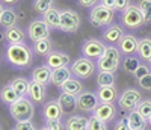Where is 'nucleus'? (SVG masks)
Returning a JSON list of instances; mask_svg holds the SVG:
<instances>
[{"mask_svg":"<svg viewBox=\"0 0 151 130\" xmlns=\"http://www.w3.org/2000/svg\"><path fill=\"white\" fill-rule=\"evenodd\" d=\"M137 55H139V58L145 62L151 61V40L150 38H142V40H139Z\"/></svg>","mask_w":151,"mask_h":130,"instance_id":"2f4dec72","label":"nucleus"},{"mask_svg":"<svg viewBox=\"0 0 151 130\" xmlns=\"http://www.w3.org/2000/svg\"><path fill=\"white\" fill-rule=\"evenodd\" d=\"M136 110L139 112L144 118L148 121V120L151 118V100H142L139 105H137Z\"/></svg>","mask_w":151,"mask_h":130,"instance_id":"c9c22d12","label":"nucleus"},{"mask_svg":"<svg viewBox=\"0 0 151 130\" xmlns=\"http://www.w3.org/2000/svg\"><path fill=\"white\" fill-rule=\"evenodd\" d=\"M45 127L48 130H65V124L62 123V120H47Z\"/></svg>","mask_w":151,"mask_h":130,"instance_id":"4c0bfd02","label":"nucleus"},{"mask_svg":"<svg viewBox=\"0 0 151 130\" xmlns=\"http://www.w3.org/2000/svg\"><path fill=\"white\" fill-rule=\"evenodd\" d=\"M122 36H124V29L119 24L107 26V29L103 32V40L109 44H118Z\"/></svg>","mask_w":151,"mask_h":130,"instance_id":"6ab92c4d","label":"nucleus"},{"mask_svg":"<svg viewBox=\"0 0 151 130\" xmlns=\"http://www.w3.org/2000/svg\"><path fill=\"white\" fill-rule=\"evenodd\" d=\"M113 11L112 9H107L104 8L103 5H95L91 8L89 11V21L92 26H95V27H107V26H110V23L113 21Z\"/></svg>","mask_w":151,"mask_h":130,"instance_id":"39448f33","label":"nucleus"},{"mask_svg":"<svg viewBox=\"0 0 151 130\" xmlns=\"http://www.w3.org/2000/svg\"><path fill=\"white\" fill-rule=\"evenodd\" d=\"M9 113L15 121H29L35 115V103L29 97H20L9 106Z\"/></svg>","mask_w":151,"mask_h":130,"instance_id":"f03ea898","label":"nucleus"},{"mask_svg":"<svg viewBox=\"0 0 151 130\" xmlns=\"http://www.w3.org/2000/svg\"><path fill=\"white\" fill-rule=\"evenodd\" d=\"M95 67H97V64L92 59L82 56L79 59H76L70 68H71L73 76L79 77V79H88V77H91L95 73Z\"/></svg>","mask_w":151,"mask_h":130,"instance_id":"0eeeda50","label":"nucleus"},{"mask_svg":"<svg viewBox=\"0 0 151 130\" xmlns=\"http://www.w3.org/2000/svg\"><path fill=\"white\" fill-rule=\"evenodd\" d=\"M150 71H151V68H150V65H145V64H142L141 67L137 68V70H136V71H134V73H133L132 76L134 77L136 80H139V79H142V77H144L145 74H148Z\"/></svg>","mask_w":151,"mask_h":130,"instance_id":"79ce46f5","label":"nucleus"},{"mask_svg":"<svg viewBox=\"0 0 151 130\" xmlns=\"http://www.w3.org/2000/svg\"><path fill=\"white\" fill-rule=\"evenodd\" d=\"M80 17L76 11L73 9H64L60 11V24H59V29L62 32H67V33H74L80 29Z\"/></svg>","mask_w":151,"mask_h":130,"instance_id":"6e6552de","label":"nucleus"},{"mask_svg":"<svg viewBox=\"0 0 151 130\" xmlns=\"http://www.w3.org/2000/svg\"><path fill=\"white\" fill-rule=\"evenodd\" d=\"M27 97L33 103H36V105H44V103L47 101V86L42 85V83H38L35 80H30Z\"/></svg>","mask_w":151,"mask_h":130,"instance_id":"dca6fc26","label":"nucleus"},{"mask_svg":"<svg viewBox=\"0 0 151 130\" xmlns=\"http://www.w3.org/2000/svg\"><path fill=\"white\" fill-rule=\"evenodd\" d=\"M100 5H103L107 9L115 11V0H100Z\"/></svg>","mask_w":151,"mask_h":130,"instance_id":"a18cd8bd","label":"nucleus"},{"mask_svg":"<svg viewBox=\"0 0 151 130\" xmlns=\"http://www.w3.org/2000/svg\"><path fill=\"white\" fill-rule=\"evenodd\" d=\"M97 97H98L100 103H115L118 100V97H119L116 85H112V86H98Z\"/></svg>","mask_w":151,"mask_h":130,"instance_id":"f3484780","label":"nucleus"},{"mask_svg":"<svg viewBox=\"0 0 151 130\" xmlns=\"http://www.w3.org/2000/svg\"><path fill=\"white\" fill-rule=\"evenodd\" d=\"M137 46H139V40H137L134 35H132V33H124V36L116 44V47L121 51V55H124V56L137 53Z\"/></svg>","mask_w":151,"mask_h":130,"instance_id":"4468645a","label":"nucleus"},{"mask_svg":"<svg viewBox=\"0 0 151 130\" xmlns=\"http://www.w3.org/2000/svg\"><path fill=\"white\" fill-rule=\"evenodd\" d=\"M142 92L136 88L124 89L118 97V108L124 112H132L137 108V105L142 101Z\"/></svg>","mask_w":151,"mask_h":130,"instance_id":"20e7f679","label":"nucleus"},{"mask_svg":"<svg viewBox=\"0 0 151 130\" xmlns=\"http://www.w3.org/2000/svg\"><path fill=\"white\" fill-rule=\"evenodd\" d=\"M148 65H150V68H151V61H150V62H148Z\"/></svg>","mask_w":151,"mask_h":130,"instance_id":"3c124183","label":"nucleus"},{"mask_svg":"<svg viewBox=\"0 0 151 130\" xmlns=\"http://www.w3.org/2000/svg\"><path fill=\"white\" fill-rule=\"evenodd\" d=\"M112 130H132L130 126H129V121H127V115L121 116L118 121H115V124H113V129H112Z\"/></svg>","mask_w":151,"mask_h":130,"instance_id":"ea45409f","label":"nucleus"},{"mask_svg":"<svg viewBox=\"0 0 151 130\" xmlns=\"http://www.w3.org/2000/svg\"><path fill=\"white\" fill-rule=\"evenodd\" d=\"M5 59L12 67L24 70L29 68L33 62V50L24 44H8L5 48Z\"/></svg>","mask_w":151,"mask_h":130,"instance_id":"f257e3e1","label":"nucleus"},{"mask_svg":"<svg viewBox=\"0 0 151 130\" xmlns=\"http://www.w3.org/2000/svg\"><path fill=\"white\" fill-rule=\"evenodd\" d=\"M137 6H139L142 15H144V23L151 24V0H139Z\"/></svg>","mask_w":151,"mask_h":130,"instance_id":"72a5a7b5","label":"nucleus"},{"mask_svg":"<svg viewBox=\"0 0 151 130\" xmlns=\"http://www.w3.org/2000/svg\"><path fill=\"white\" fill-rule=\"evenodd\" d=\"M127 121L132 130H145L148 126V121L136 109L132 112H127Z\"/></svg>","mask_w":151,"mask_h":130,"instance_id":"393cba45","label":"nucleus"},{"mask_svg":"<svg viewBox=\"0 0 151 130\" xmlns=\"http://www.w3.org/2000/svg\"><path fill=\"white\" fill-rule=\"evenodd\" d=\"M33 51L40 56H48V53L53 51V46H52L50 38H44V40L35 41L33 43Z\"/></svg>","mask_w":151,"mask_h":130,"instance_id":"7c9ffc66","label":"nucleus"},{"mask_svg":"<svg viewBox=\"0 0 151 130\" xmlns=\"http://www.w3.org/2000/svg\"><path fill=\"white\" fill-rule=\"evenodd\" d=\"M141 58H137L134 55H129V56H124L122 58V62H121V67L125 73L129 74H133L137 68L141 67Z\"/></svg>","mask_w":151,"mask_h":130,"instance_id":"c85d7f7f","label":"nucleus"},{"mask_svg":"<svg viewBox=\"0 0 151 130\" xmlns=\"http://www.w3.org/2000/svg\"><path fill=\"white\" fill-rule=\"evenodd\" d=\"M11 86L17 91V94L20 97H27L29 94V86H30V80L27 77H15L11 82Z\"/></svg>","mask_w":151,"mask_h":130,"instance_id":"c756f323","label":"nucleus"},{"mask_svg":"<svg viewBox=\"0 0 151 130\" xmlns=\"http://www.w3.org/2000/svg\"><path fill=\"white\" fill-rule=\"evenodd\" d=\"M107 46L103 43L97 40V38H91V40H86L82 46V55L85 58H89L92 61H98L100 58H101L104 55Z\"/></svg>","mask_w":151,"mask_h":130,"instance_id":"1a4fd4ad","label":"nucleus"},{"mask_svg":"<svg viewBox=\"0 0 151 130\" xmlns=\"http://www.w3.org/2000/svg\"><path fill=\"white\" fill-rule=\"evenodd\" d=\"M55 0H33V9L38 14H44L50 8H53Z\"/></svg>","mask_w":151,"mask_h":130,"instance_id":"f704fd0d","label":"nucleus"},{"mask_svg":"<svg viewBox=\"0 0 151 130\" xmlns=\"http://www.w3.org/2000/svg\"><path fill=\"white\" fill-rule=\"evenodd\" d=\"M59 105L64 109V113H74L77 110V97H74L67 92H60L58 97Z\"/></svg>","mask_w":151,"mask_h":130,"instance_id":"5701e85b","label":"nucleus"},{"mask_svg":"<svg viewBox=\"0 0 151 130\" xmlns=\"http://www.w3.org/2000/svg\"><path fill=\"white\" fill-rule=\"evenodd\" d=\"M148 124H150V126H151V118H150V120H148Z\"/></svg>","mask_w":151,"mask_h":130,"instance_id":"8fccbe9b","label":"nucleus"},{"mask_svg":"<svg viewBox=\"0 0 151 130\" xmlns=\"http://www.w3.org/2000/svg\"><path fill=\"white\" fill-rule=\"evenodd\" d=\"M0 130H2V126H0Z\"/></svg>","mask_w":151,"mask_h":130,"instance_id":"603ef678","label":"nucleus"},{"mask_svg":"<svg viewBox=\"0 0 151 130\" xmlns=\"http://www.w3.org/2000/svg\"><path fill=\"white\" fill-rule=\"evenodd\" d=\"M73 76L71 73V68L70 67H59V68H55L52 70V85L60 88L64 85L70 77Z\"/></svg>","mask_w":151,"mask_h":130,"instance_id":"4be33fe9","label":"nucleus"},{"mask_svg":"<svg viewBox=\"0 0 151 130\" xmlns=\"http://www.w3.org/2000/svg\"><path fill=\"white\" fill-rule=\"evenodd\" d=\"M41 113H42L44 121H47V120H62L64 109H62V106L59 105L58 100H48L42 105Z\"/></svg>","mask_w":151,"mask_h":130,"instance_id":"ddd939ff","label":"nucleus"},{"mask_svg":"<svg viewBox=\"0 0 151 130\" xmlns=\"http://www.w3.org/2000/svg\"><path fill=\"white\" fill-rule=\"evenodd\" d=\"M20 98V95L17 94V91L11 86V83L5 85L2 89H0V101L5 103V105L11 106L14 101H17Z\"/></svg>","mask_w":151,"mask_h":130,"instance_id":"cd10ccee","label":"nucleus"},{"mask_svg":"<svg viewBox=\"0 0 151 130\" xmlns=\"http://www.w3.org/2000/svg\"><path fill=\"white\" fill-rule=\"evenodd\" d=\"M3 38L8 41V44H24V41H26V33H24V30L21 27L14 26V27L5 29Z\"/></svg>","mask_w":151,"mask_h":130,"instance_id":"a211bd4d","label":"nucleus"},{"mask_svg":"<svg viewBox=\"0 0 151 130\" xmlns=\"http://www.w3.org/2000/svg\"><path fill=\"white\" fill-rule=\"evenodd\" d=\"M32 80L48 86V83H52V68H48L47 65H40V67H36L32 71Z\"/></svg>","mask_w":151,"mask_h":130,"instance_id":"412c9836","label":"nucleus"},{"mask_svg":"<svg viewBox=\"0 0 151 130\" xmlns=\"http://www.w3.org/2000/svg\"><path fill=\"white\" fill-rule=\"evenodd\" d=\"M88 123L89 118L83 115H70L65 124V130H88Z\"/></svg>","mask_w":151,"mask_h":130,"instance_id":"aec40b11","label":"nucleus"},{"mask_svg":"<svg viewBox=\"0 0 151 130\" xmlns=\"http://www.w3.org/2000/svg\"><path fill=\"white\" fill-rule=\"evenodd\" d=\"M3 5H15V3H18L20 0H0Z\"/></svg>","mask_w":151,"mask_h":130,"instance_id":"49530a36","label":"nucleus"},{"mask_svg":"<svg viewBox=\"0 0 151 130\" xmlns=\"http://www.w3.org/2000/svg\"><path fill=\"white\" fill-rule=\"evenodd\" d=\"M121 64V51L115 46H107L104 55L97 61V68L98 71H109L115 73L119 68Z\"/></svg>","mask_w":151,"mask_h":130,"instance_id":"7ed1b4c3","label":"nucleus"},{"mask_svg":"<svg viewBox=\"0 0 151 130\" xmlns=\"http://www.w3.org/2000/svg\"><path fill=\"white\" fill-rule=\"evenodd\" d=\"M88 130H107V124L97 116H89V123H88Z\"/></svg>","mask_w":151,"mask_h":130,"instance_id":"e433bc0d","label":"nucleus"},{"mask_svg":"<svg viewBox=\"0 0 151 130\" xmlns=\"http://www.w3.org/2000/svg\"><path fill=\"white\" fill-rule=\"evenodd\" d=\"M5 11V6H3V3L2 2H0V15H2V12Z\"/></svg>","mask_w":151,"mask_h":130,"instance_id":"de8ad7c7","label":"nucleus"},{"mask_svg":"<svg viewBox=\"0 0 151 130\" xmlns=\"http://www.w3.org/2000/svg\"><path fill=\"white\" fill-rule=\"evenodd\" d=\"M121 24L127 29H139L144 26V15L137 5H130L125 11L121 12Z\"/></svg>","mask_w":151,"mask_h":130,"instance_id":"423d86ee","label":"nucleus"},{"mask_svg":"<svg viewBox=\"0 0 151 130\" xmlns=\"http://www.w3.org/2000/svg\"><path fill=\"white\" fill-rule=\"evenodd\" d=\"M27 36L33 43L44 40V38H50V27L44 23V20H33L27 26Z\"/></svg>","mask_w":151,"mask_h":130,"instance_id":"9d476101","label":"nucleus"},{"mask_svg":"<svg viewBox=\"0 0 151 130\" xmlns=\"http://www.w3.org/2000/svg\"><path fill=\"white\" fill-rule=\"evenodd\" d=\"M38 130H48V129H47V127L44 126V127H41V129H38Z\"/></svg>","mask_w":151,"mask_h":130,"instance_id":"09e8293b","label":"nucleus"},{"mask_svg":"<svg viewBox=\"0 0 151 130\" xmlns=\"http://www.w3.org/2000/svg\"><path fill=\"white\" fill-rule=\"evenodd\" d=\"M77 2L83 8H92V6H95V5L100 3V0H77Z\"/></svg>","mask_w":151,"mask_h":130,"instance_id":"c03bdc74","label":"nucleus"},{"mask_svg":"<svg viewBox=\"0 0 151 130\" xmlns=\"http://www.w3.org/2000/svg\"><path fill=\"white\" fill-rule=\"evenodd\" d=\"M14 130H38V129L33 124V121L29 120V121H17V124L14 126Z\"/></svg>","mask_w":151,"mask_h":130,"instance_id":"58836bf2","label":"nucleus"},{"mask_svg":"<svg viewBox=\"0 0 151 130\" xmlns=\"http://www.w3.org/2000/svg\"><path fill=\"white\" fill-rule=\"evenodd\" d=\"M71 62L70 55L64 53V51H59V50H53L52 53H48L47 59H45V65L48 68H59V67H68Z\"/></svg>","mask_w":151,"mask_h":130,"instance_id":"2eb2a0df","label":"nucleus"},{"mask_svg":"<svg viewBox=\"0 0 151 130\" xmlns=\"http://www.w3.org/2000/svg\"><path fill=\"white\" fill-rule=\"evenodd\" d=\"M42 20H44V23L48 26L50 29H59L60 12L56 8H50L47 12H44V14H42Z\"/></svg>","mask_w":151,"mask_h":130,"instance_id":"bb28decb","label":"nucleus"},{"mask_svg":"<svg viewBox=\"0 0 151 130\" xmlns=\"http://www.w3.org/2000/svg\"><path fill=\"white\" fill-rule=\"evenodd\" d=\"M132 3H130V0H115V9L116 11H125L129 6H130Z\"/></svg>","mask_w":151,"mask_h":130,"instance_id":"37998d69","label":"nucleus"},{"mask_svg":"<svg viewBox=\"0 0 151 130\" xmlns=\"http://www.w3.org/2000/svg\"><path fill=\"white\" fill-rule=\"evenodd\" d=\"M60 92H67V94L77 97L79 94L83 92V83L80 82V79H77V77H70V79L60 86Z\"/></svg>","mask_w":151,"mask_h":130,"instance_id":"b1692460","label":"nucleus"},{"mask_svg":"<svg viewBox=\"0 0 151 130\" xmlns=\"http://www.w3.org/2000/svg\"><path fill=\"white\" fill-rule=\"evenodd\" d=\"M98 97L97 92L92 91H83L82 94L77 95V110L80 112H94V109L98 106Z\"/></svg>","mask_w":151,"mask_h":130,"instance_id":"9b49d317","label":"nucleus"},{"mask_svg":"<svg viewBox=\"0 0 151 130\" xmlns=\"http://www.w3.org/2000/svg\"><path fill=\"white\" fill-rule=\"evenodd\" d=\"M116 113H118V108L115 106V103H98V106L92 112L94 116L104 121L106 124H109L115 120Z\"/></svg>","mask_w":151,"mask_h":130,"instance_id":"f8f14e48","label":"nucleus"},{"mask_svg":"<svg viewBox=\"0 0 151 130\" xmlns=\"http://www.w3.org/2000/svg\"><path fill=\"white\" fill-rule=\"evenodd\" d=\"M17 12L12 9V8H5V11L2 12V15H0V26H2L3 29H9V27H14L17 26Z\"/></svg>","mask_w":151,"mask_h":130,"instance_id":"a878e982","label":"nucleus"},{"mask_svg":"<svg viewBox=\"0 0 151 130\" xmlns=\"http://www.w3.org/2000/svg\"><path fill=\"white\" fill-rule=\"evenodd\" d=\"M137 85H139L141 89H145V91H151V71L148 74H145L142 79L137 80Z\"/></svg>","mask_w":151,"mask_h":130,"instance_id":"a19ab883","label":"nucleus"},{"mask_svg":"<svg viewBox=\"0 0 151 130\" xmlns=\"http://www.w3.org/2000/svg\"><path fill=\"white\" fill-rule=\"evenodd\" d=\"M95 79H97V86H112V85H116L115 73L98 71V74H97Z\"/></svg>","mask_w":151,"mask_h":130,"instance_id":"473e14b6","label":"nucleus"}]
</instances>
